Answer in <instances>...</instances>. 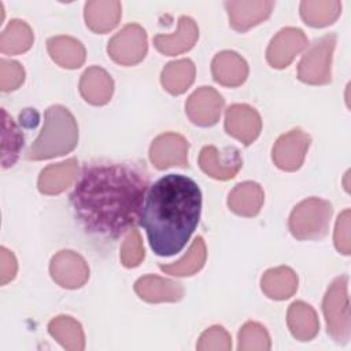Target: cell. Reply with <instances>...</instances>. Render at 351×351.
Wrapping results in <instances>:
<instances>
[{
	"instance_id": "38",
	"label": "cell",
	"mask_w": 351,
	"mask_h": 351,
	"mask_svg": "<svg viewBox=\"0 0 351 351\" xmlns=\"http://www.w3.org/2000/svg\"><path fill=\"white\" fill-rule=\"evenodd\" d=\"M21 122L27 128H34L38 123V112L34 108H26L23 114H21Z\"/></svg>"
},
{
	"instance_id": "10",
	"label": "cell",
	"mask_w": 351,
	"mask_h": 351,
	"mask_svg": "<svg viewBox=\"0 0 351 351\" xmlns=\"http://www.w3.org/2000/svg\"><path fill=\"white\" fill-rule=\"evenodd\" d=\"M225 100L211 86L197 88L185 103L188 118L197 126H213L218 122L223 110Z\"/></svg>"
},
{
	"instance_id": "22",
	"label": "cell",
	"mask_w": 351,
	"mask_h": 351,
	"mask_svg": "<svg viewBox=\"0 0 351 351\" xmlns=\"http://www.w3.org/2000/svg\"><path fill=\"white\" fill-rule=\"evenodd\" d=\"M265 193L259 184L244 181L237 184L228 196V207L237 215L255 217L263 204Z\"/></svg>"
},
{
	"instance_id": "24",
	"label": "cell",
	"mask_w": 351,
	"mask_h": 351,
	"mask_svg": "<svg viewBox=\"0 0 351 351\" xmlns=\"http://www.w3.org/2000/svg\"><path fill=\"white\" fill-rule=\"evenodd\" d=\"M261 288L267 298L274 300H285L296 292L298 276L291 267H273L263 273L261 278Z\"/></svg>"
},
{
	"instance_id": "5",
	"label": "cell",
	"mask_w": 351,
	"mask_h": 351,
	"mask_svg": "<svg viewBox=\"0 0 351 351\" xmlns=\"http://www.w3.org/2000/svg\"><path fill=\"white\" fill-rule=\"evenodd\" d=\"M347 285V276H340L335 278L322 300V311L326 321L328 335L339 344H346L350 340L351 335Z\"/></svg>"
},
{
	"instance_id": "28",
	"label": "cell",
	"mask_w": 351,
	"mask_h": 351,
	"mask_svg": "<svg viewBox=\"0 0 351 351\" xmlns=\"http://www.w3.org/2000/svg\"><path fill=\"white\" fill-rule=\"evenodd\" d=\"M341 12L337 0H304L300 3V16L306 25L324 27L332 25Z\"/></svg>"
},
{
	"instance_id": "7",
	"label": "cell",
	"mask_w": 351,
	"mask_h": 351,
	"mask_svg": "<svg viewBox=\"0 0 351 351\" xmlns=\"http://www.w3.org/2000/svg\"><path fill=\"white\" fill-rule=\"evenodd\" d=\"M147 33L137 23L123 26L114 37L110 38L107 52L110 58L122 66H134L147 55Z\"/></svg>"
},
{
	"instance_id": "30",
	"label": "cell",
	"mask_w": 351,
	"mask_h": 351,
	"mask_svg": "<svg viewBox=\"0 0 351 351\" xmlns=\"http://www.w3.org/2000/svg\"><path fill=\"white\" fill-rule=\"evenodd\" d=\"M206 256H207V251H206V244L203 237H196L188 252L177 262L170 263V265H159V269L162 271H165L166 274L170 276H176V277H182V276H192L195 273H197L204 262H206Z\"/></svg>"
},
{
	"instance_id": "27",
	"label": "cell",
	"mask_w": 351,
	"mask_h": 351,
	"mask_svg": "<svg viewBox=\"0 0 351 351\" xmlns=\"http://www.w3.org/2000/svg\"><path fill=\"white\" fill-rule=\"evenodd\" d=\"M51 336L70 351H81L85 347V336L81 324L69 315H59L48 324Z\"/></svg>"
},
{
	"instance_id": "3",
	"label": "cell",
	"mask_w": 351,
	"mask_h": 351,
	"mask_svg": "<svg viewBox=\"0 0 351 351\" xmlns=\"http://www.w3.org/2000/svg\"><path fill=\"white\" fill-rule=\"evenodd\" d=\"M78 143V126L63 106H51L44 114V126L26 152L30 160H43L69 154Z\"/></svg>"
},
{
	"instance_id": "25",
	"label": "cell",
	"mask_w": 351,
	"mask_h": 351,
	"mask_svg": "<svg viewBox=\"0 0 351 351\" xmlns=\"http://www.w3.org/2000/svg\"><path fill=\"white\" fill-rule=\"evenodd\" d=\"M47 49L52 60L64 69H78L85 62V48L77 38L69 36L51 37Z\"/></svg>"
},
{
	"instance_id": "4",
	"label": "cell",
	"mask_w": 351,
	"mask_h": 351,
	"mask_svg": "<svg viewBox=\"0 0 351 351\" xmlns=\"http://www.w3.org/2000/svg\"><path fill=\"white\" fill-rule=\"evenodd\" d=\"M332 204L319 197L302 200L292 210L288 226L292 236L298 240L322 239L329 229L332 217Z\"/></svg>"
},
{
	"instance_id": "20",
	"label": "cell",
	"mask_w": 351,
	"mask_h": 351,
	"mask_svg": "<svg viewBox=\"0 0 351 351\" xmlns=\"http://www.w3.org/2000/svg\"><path fill=\"white\" fill-rule=\"evenodd\" d=\"M114 92L111 75L99 66H92L84 71L80 80L81 96L93 106H103L110 101Z\"/></svg>"
},
{
	"instance_id": "6",
	"label": "cell",
	"mask_w": 351,
	"mask_h": 351,
	"mask_svg": "<svg viewBox=\"0 0 351 351\" xmlns=\"http://www.w3.org/2000/svg\"><path fill=\"white\" fill-rule=\"evenodd\" d=\"M336 34L328 33L315 40L298 66V78L310 85H325L332 80V55Z\"/></svg>"
},
{
	"instance_id": "18",
	"label": "cell",
	"mask_w": 351,
	"mask_h": 351,
	"mask_svg": "<svg viewBox=\"0 0 351 351\" xmlns=\"http://www.w3.org/2000/svg\"><path fill=\"white\" fill-rule=\"evenodd\" d=\"M211 73L215 82L236 88L240 86L248 75L247 62L233 51H222L217 53L211 62Z\"/></svg>"
},
{
	"instance_id": "2",
	"label": "cell",
	"mask_w": 351,
	"mask_h": 351,
	"mask_svg": "<svg viewBox=\"0 0 351 351\" xmlns=\"http://www.w3.org/2000/svg\"><path fill=\"white\" fill-rule=\"evenodd\" d=\"M202 213L199 185L182 174H167L149 188L140 217L149 247L159 256L178 254L196 229Z\"/></svg>"
},
{
	"instance_id": "26",
	"label": "cell",
	"mask_w": 351,
	"mask_h": 351,
	"mask_svg": "<svg viewBox=\"0 0 351 351\" xmlns=\"http://www.w3.org/2000/svg\"><path fill=\"white\" fill-rule=\"evenodd\" d=\"M196 69L191 59H180L165 66L160 74L163 88L171 95L184 93L195 81Z\"/></svg>"
},
{
	"instance_id": "16",
	"label": "cell",
	"mask_w": 351,
	"mask_h": 351,
	"mask_svg": "<svg viewBox=\"0 0 351 351\" xmlns=\"http://www.w3.org/2000/svg\"><path fill=\"white\" fill-rule=\"evenodd\" d=\"M199 37L196 22L189 16H180L177 32L173 34H158L154 37V47L163 55L174 56L189 51Z\"/></svg>"
},
{
	"instance_id": "35",
	"label": "cell",
	"mask_w": 351,
	"mask_h": 351,
	"mask_svg": "<svg viewBox=\"0 0 351 351\" xmlns=\"http://www.w3.org/2000/svg\"><path fill=\"white\" fill-rule=\"evenodd\" d=\"M25 81V70L21 63L15 60H0V89L11 92L18 89Z\"/></svg>"
},
{
	"instance_id": "1",
	"label": "cell",
	"mask_w": 351,
	"mask_h": 351,
	"mask_svg": "<svg viewBox=\"0 0 351 351\" xmlns=\"http://www.w3.org/2000/svg\"><path fill=\"white\" fill-rule=\"evenodd\" d=\"M148 185V173L137 163L92 160L82 166L70 204L86 233L118 239L140 219Z\"/></svg>"
},
{
	"instance_id": "8",
	"label": "cell",
	"mask_w": 351,
	"mask_h": 351,
	"mask_svg": "<svg viewBox=\"0 0 351 351\" xmlns=\"http://www.w3.org/2000/svg\"><path fill=\"white\" fill-rule=\"evenodd\" d=\"M310 143L311 137L299 128L280 136L271 151L274 165L285 171L298 170L303 165Z\"/></svg>"
},
{
	"instance_id": "11",
	"label": "cell",
	"mask_w": 351,
	"mask_h": 351,
	"mask_svg": "<svg viewBox=\"0 0 351 351\" xmlns=\"http://www.w3.org/2000/svg\"><path fill=\"white\" fill-rule=\"evenodd\" d=\"M199 166L208 177L226 181L239 173L243 159L240 151L234 147H226L219 151L214 145H206L200 151Z\"/></svg>"
},
{
	"instance_id": "33",
	"label": "cell",
	"mask_w": 351,
	"mask_h": 351,
	"mask_svg": "<svg viewBox=\"0 0 351 351\" xmlns=\"http://www.w3.org/2000/svg\"><path fill=\"white\" fill-rule=\"evenodd\" d=\"M144 255L145 252L141 236L138 230L133 228L132 230H129L128 236L125 237L121 245V262L125 267H136L143 262Z\"/></svg>"
},
{
	"instance_id": "13",
	"label": "cell",
	"mask_w": 351,
	"mask_h": 351,
	"mask_svg": "<svg viewBox=\"0 0 351 351\" xmlns=\"http://www.w3.org/2000/svg\"><path fill=\"white\" fill-rule=\"evenodd\" d=\"M188 151L189 143L186 138L178 133L169 132L158 136L152 141L149 147V159L159 170L173 166L185 167L188 165Z\"/></svg>"
},
{
	"instance_id": "29",
	"label": "cell",
	"mask_w": 351,
	"mask_h": 351,
	"mask_svg": "<svg viewBox=\"0 0 351 351\" xmlns=\"http://www.w3.org/2000/svg\"><path fill=\"white\" fill-rule=\"evenodd\" d=\"M33 41L30 26L25 21L12 19L0 34V51L7 55H18L30 49Z\"/></svg>"
},
{
	"instance_id": "17",
	"label": "cell",
	"mask_w": 351,
	"mask_h": 351,
	"mask_svg": "<svg viewBox=\"0 0 351 351\" xmlns=\"http://www.w3.org/2000/svg\"><path fill=\"white\" fill-rule=\"evenodd\" d=\"M134 292L140 299L149 303L178 302L184 296V288L180 282L154 274L140 277L134 282Z\"/></svg>"
},
{
	"instance_id": "15",
	"label": "cell",
	"mask_w": 351,
	"mask_h": 351,
	"mask_svg": "<svg viewBox=\"0 0 351 351\" xmlns=\"http://www.w3.org/2000/svg\"><path fill=\"white\" fill-rule=\"evenodd\" d=\"M274 1H226L225 8L229 15V25L237 32L248 29L263 22L271 14Z\"/></svg>"
},
{
	"instance_id": "32",
	"label": "cell",
	"mask_w": 351,
	"mask_h": 351,
	"mask_svg": "<svg viewBox=\"0 0 351 351\" xmlns=\"http://www.w3.org/2000/svg\"><path fill=\"white\" fill-rule=\"evenodd\" d=\"M240 351H267L270 350V336L265 326L258 322H245L239 332Z\"/></svg>"
},
{
	"instance_id": "14",
	"label": "cell",
	"mask_w": 351,
	"mask_h": 351,
	"mask_svg": "<svg viewBox=\"0 0 351 351\" xmlns=\"http://www.w3.org/2000/svg\"><path fill=\"white\" fill-rule=\"evenodd\" d=\"M225 130L244 145H250L262 130L261 115L248 104H232L225 112Z\"/></svg>"
},
{
	"instance_id": "31",
	"label": "cell",
	"mask_w": 351,
	"mask_h": 351,
	"mask_svg": "<svg viewBox=\"0 0 351 351\" xmlns=\"http://www.w3.org/2000/svg\"><path fill=\"white\" fill-rule=\"evenodd\" d=\"M1 166L3 169L11 167L19 158L21 149L23 148V134L8 112L1 110Z\"/></svg>"
},
{
	"instance_id": "19",
	"label": "cell",
	"mask_w": 351,
	"mask_h": 351,
	"mask_svg": "<svg viewBox=\"0 0 351 351\" xmlns=\"http://www.w3.org/2000/svg\"><path fill=\"white\" fill-rule=\"evenodd\" d=\"M77 171L78 162L74 158L48 165L38 176V191L44 195H59L71 186L77 178Z\"/></svg>"
},
{
	"instance_id": "37",
	"label": "cell",
	"mask_w": 351,
	"mask_h": 351,
	"mask_svg": "<svg viewBox=\"0 0 351 351\" xmlns=\"http://www.w3.org/2000/svg\"><path fill=\"white\" fill-rule=\"evenodd\" d=\"M16 259L11 251H8L5 247H1L0 252V281L1 285H5L10 282L15 274H16Z\"/></svg>"
},
{
	"instance_id": "23",
	"label": "cell",
	"mask_w": 351,
	"mask_h": 351,
	"mask_svg": "<svg viewBox=\"0 0 351 351\" xmlns=\"http://www.w3.org/2000/svg\"><path fill=\"white\" fill-rule=\"evenodd\" d=\"M287 324L292 336L300 341L314 339L319 330V321L315 310L304 302H293L287 313Z\"/></svg>"
},
{
	"instance_id": "9",
	"label": "cell",
	"mask_w": 351,
	"mask_h": 351,
	"mask_svg": "<svg viewBox=\"0 0 351 351\" xmlns=\"http://www.w3.org/2000/svg\"><path fill=\"white\" fill-rule=\"evenodd\" d=\"M49 273L58 285L67 289L80 288L89 278V267L85 259L71 250H63L53 255Z\"/></svg>"
},
{
	"instance_id": "36",
	"label": "cell",
	"mask_w": 351,
	"mask_h": 351,
	"mask_svg": "<svg viewBox=\"0 0 351 351\" xmlns=\"http://www.w3.org/2000/svg\"><path fill=\"white\" fill-rule=\"evenodd\" d=\"M333 241L336 250L344 255H350L351 241H350V210L346 208L337 218Z\"/></svg>"
},
{
	"instance_id": "34",
	"label": "cell",
	"mask_w": 351,
	"mask_h": 351,
	"mask_svg": "<svg viewBox=\"0 0 351 351\" xmlns=\"http://www.w3.org/2000/svg\"><path fill=\"white\" fill-rule=\"evenodd\" d=\"M196 348L199 351H229L232 348V339L222 326H211L202 333Z\"/></svg>"
},
{
	"instance_id": "12",
	"label": "cell",
	"mask_w": 351,
	"mask_h": 351,
	"mask_svg": "<svg viewBox=\"0 0 351 351\" xmlns=\"http://www.w3.org/2000/svg\"><path fill=\"white\" fill-rule=\"evenodd\" d=\"M307 43L302 29L284 27L271 38L266 49V60L274 69H284L307 47Z\"/></svg>"
},
{
	"instance_id": "21",
	"label": "cell",
	"mask_w": 351,
	"mask_h": 351,
	"mask_svg": "<svg viewBox=\"0 0 351 351\" xmlns=\"http://www.w3.org/2000/svg\"><path fill=\"white\" fill-rule=\"evenodd\" d=\"M122 15V5L117 0H92L85 3L84 16L86 26L99 34L112 30Z\"/></svg>"
}]
</instances>
